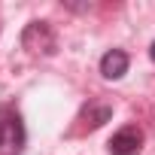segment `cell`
<instances>
[{
    "label": "cell",
    "instance_id": "cell-4",
    "mask_svg": "<svg viewBox=\"0 0 155 155\" xmlns=\"http://www.w3.org/2000/svg\"><path fill=\"white\" fill-rule=\"evenodd\" d=\"M128 55L122 49H110L104 58H101V73H104V79H122V76L128 73Z\"/></svg>",
    "mask_w": 155,
    "mask_h": 155
},
{
    "label": "cell",
    "instance_id": "cell-6",
    "mask_svg": "<svg viewBox=\"0 0 155 155\" xmlns=\"http://www.w3.org/2000/svg\"><path fill=\"white\" fill-rule=\"evenodd\" d=\"M149 58H152V61H155V43H152V46H149Z\"/></svg>",
    "mask_w": 155,
    "mask_h": 155
},
{
    "label": "cell",
    "instance_id": "cell-1",
    "mask_svg": "<svg viewBox=\"0 0 155 155\" xmlns=\"http://www.w3.org/2000/svg\"><path fill=\"white\" fill-rule=\"evenodd\" d=\"M25 122L15 110H0V155H18L25 149Z\"/></svg>",
    "mask_w": 155,
    "mask_h": 155
},
{
    "label": "cell",
    "instance_id": "cell-3",
    "mask_svg": "<svg viewBox=\"0 0 155 155\" xmlns=\"http://www.w3.org/2000/svg\"><path fill=\"white\" fill-rule=\"evenodd\" d=\"M107 146H110V155H140V149H143V131L134 128V125H128L119 134H113Z\"/></svg>",
    "mask_w": 155,
    "mask_h": 155
},
{
    "label": "cell",
    "instance_id": "cell-2",
    "mask_svg": "<svg viewBox=\"0 0 155 155\" xmlns=\"http://www.w3.org/2000/svg\"><path fill=\"white\" fill-rule=\"evenodd\" d=\"M21 43H25V49H31L34 55H52L55 52V34H52V28L46 25V21H31L28 28H25V34H21Z\"/></svg>",
    "mask_w": 155,
    "mask_h": 155
},
{
    "label": "cell",
    "instance_id": "cell-5",
    "mask_svg": "<svg viewBox=\"0 0 155 155\" xmlns=\"http://www.w3.org/2000/svg\"><path fill=\"white\" fill-rule=\"evenodd\" d=\"M110 119H113V107H107V104H104V107H88V110H85V125H88L91 131L101 128V125L110 122Z\"/></svg>",
    "mask_w": 155,
    "mask_h": 155
}]
</instances>
